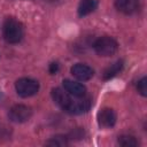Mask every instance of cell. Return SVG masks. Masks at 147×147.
<instances>
[{
  "label": "cell",
  "mask_w": 147,
  "mask_h": 147,
  "mask_svg": "<svg viewBox=\"0 0 147 147\" xmlns=\"http://www.w3.org/2000/svg\"><path fill=\"white\" fill-rule=\"evenodd\" d=\"M91 105H92V101L90 98H85L84 96H80V98H77V100H74L71 101L67 113L69 114H75V115H79V114H84L86 111L90 110L91 108Z\"/></svg>",
  "instance_id": "5b68a950"
},
{
  "label": "cell",
  "mask_w": 147,
  "mask_h": 147,
  "mask_svg": "<svg viewBox=\"0 0 147 147\" xmlns=\"http://www.w3.org/2000/svg\"><path fill=\"white\" fill-rule=\"evenodd\" d=\"M47 146H55V147H62L68 145V138L64 136H55L53 138H51L47 142Z\"/></svg>",
  "instance_id": "5bb4252c"
},
{
  "label": "cell",
  "mask_w": 147,
  "mask_h": 147,
  "mask_svg": "<svg viewBox=\"0 0 147 147\" xmlns=\"http://www.w3.org/2000/svg\"><path fill=\"white\" fill-rule=\"evenodd\" d=\"M3 38L9 44H17L22 40L23 34H24V30H23V25L20 21H17L14 17H8L6 18L5 23H3Z\"/></svg>",
  "instance_id": "6da1fadb"
},
{
  "label": "cell",
  "mask_w": 147,
  "mask_h": 147,
  "mask_svg": "<svg viewBox=\"0 0 147 147\" xmlns=\"http://www.w3.org/2000/svg\"><path fill=\"white\" fill-rule=\"evenodd\" d=\"M63 87L64 90L72 96L75 98H80L84 96L86 94V87L75 80H70V79H64L63 80Z\"/></svg>",
  "instance_id": "9c48e42d"
},
{
  "label": "cell",
  "mask_w": 147,
  "mask_h": 147,
  "mask_svg": "<svg viewBox=\"0 0 147 147\" xmlns=\"http://www.w3.org/2000/svg\"><path fill=\"white\" fill-rule=\"evenodd\" d=\"M31 115H32L31 109L24 105H15L10 108L8 113L9 119L14 123H24L30 119Z\"/></svg>",
  "instance_id": "277c9868"
},
{
  "label": "cell",
  "mask_w": 147,
  "mask_h": 147,
  "mask_svg": "<svg viewBox=\"0 0 147 147\" xmlns=\"http://www.w3.org/2000/svg\"><path fill=\"white\" fill-rule=\"evenodd\" d=\"M52 99L60 108H62L65 111L68 110V108L72 101V98L69 95V93L65 90H62L59 87L52 90Z\"/></svg>",
  "instance_id": "8992f818"
},
{
  "label": "cell",
  "mask_w": 147,
  "mask_h": 147,
  "mask_svg": "<svg viewBox=\"0 0 147 147\" xmlns=\"http://www.w3.org/2000/svg\"><path fill=\"white\" fill-rule=\"evenodd\" d=\"M118 144L123 147H136L138 146V140L136 137L130 136V134H122L118 137Z\"/></svg>",
  "instance_id": "4fadbf2b"
},
{
  "label": "cell",
  "mask_w": 147,
  "mask_h": 147,
  "mask_svg": "<svg viewBox=\"0 0 147 147\" xmlns=\"http://www.w3.org/2000/svg\"><path fill=\"white\" fill-rule=\"evenodd\" d=\"M117 41L108 36L100 37L94 42V51L100 56H111L117 52Z\"/></svg>",
  "instance_id": "7a4b0ae2"
},
{
  "label": "cell",
  "mask_w": 147,
  "mask_h": 147,
  "mask_svg": "<svg viewBox=\"0 0 147 147\" xmlns=\"http://www.w3.org/2000/svg\"><path fill=\"white\" fill-rule=\"evenodd\" d=\"M137 90H138V92H139L142 96H146V95H147V78H146V77H142V78L138 82Z\"/></svg>",
  "instance_id": "9a60e30c"
},
{
  "label": "cell",
  "mask_w": 147,
  "mask_h": 147,
  "mask_svg": "<svg viewBox=\"0 0 147 147\" xmlns=\"http://www.w3.org/2000/svg\"><path fill=\"white\" fill-rule=\"evenodd\" d=\"M49 72L52 74V75H55L57 71H59V64L56 63V62H53V63H51L49 64Z\"/></svg>",
  "instance_id": "2e32d148"
},
{
  "label": "cell",
  "mask_w": 147,
  "mask_h": 147,
  "mask_svg": "<svg viewBox=\"0 0 147 147\" xmlns=\"http://www.w3.org/2000/svg\"><path fill=\"white\" fill-rule=\"evenodd\" d=\"M71 74L74 77H76L78 80L82 82H86L88 79H91L94 75V71L91 67L83 64V63H77L71 68Z\"/></svg>",
  "instance_id": "ba28073f"
},
{
  "label": "cell",
  "mask_w": 147,
  "mask_h": 147,
  "mask_svg": "<svg viewBox=\"0 0 147 147\" xmlns=\"http://www.w3.org/2000/svg\"><path fill=\"white\" fill-rule=\"evenodd\" d=\"M115 7L118 11L125 15H131L138 11L139 2L138 0H115Z\"/></svg>",
  "instance_id": "30bf717a"
},
{
  "label": "cell",
  "mask_w": 147,
  "mask_h": 147,
  "mask_svg": "<svg viewBox=\"0 0 147 147\" xmlns=\"http://www.w3.org/2000/svg\"><path fill=\"white\" fill-rule=\"evenodd\" d=\"M98 7V0H80L78 5V15L80 17L86 16L94 11Z\"/></svg>",
  "instance_id": "8fae6325"
},
{
  "label": "cell",
  "mask_w": 147,
  "mask_h": 147,
  "mask_svg": "<svg viewBox=\"0 0 147 147\" xmlns=\"http://www.w3.org/2000/svg\"><path fill=\"white\" fill-rule=\"evenodd\" d=\"M122 69H123V61H122V60H118V61L114 62L113 64H110V65L105 70L102 78H103L105 80H108V79L113 78L114 76H116Z\"/></svg>",
  "instance_id": "7c38bea8"
},
{
  "label": "cell",
  "mask_w": 147,
  "mask_h": 147,
  "mask_svg": "<svg viewBox=\"0 0 147 147\" xmlns=\"http://www.w3.org/2000/svg\"><path fill=\"white\" fill-rule=\"evenodd\" d=\"M98 123L101 127H113L116 123V114L111 108H103L98 113Z\"/></svg>",
  "instance_id": "52a82bcc"
},
{
  "label": "cell",
  "mask_w": 147,
  "mask_h": 147,
  "mask_svg": "<svg viewBox=\"0 0 147 147\" xmlns=\"http://www.w3.org/2000/svg\"><path fill=\"white\" fill-rule=\"evenodd\" d=\"M15 90L20 96L29 98L39 91V83L32 78H21L15 83Z\"/></svg>",
  "instance_id": "3957f363"
}]
</instances>
